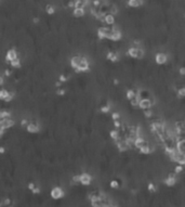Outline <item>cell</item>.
<instances>
[{
	"label": "cell",
	"mask_w": 185,
	"mask_h": 207,
	"mask_svg": "<svg viewBox=\"0 0 185 207\" xmlns=\"http://www.w3.org/2000/svg\"><path fill=\"white\" fill-rule=\"evenodd\" d=\"M148 190H150V192H155L156 191V188H155V186H154L153 183H150V184H148Z\"/></svg>",
	"instance_id": "cell-29"
},
{
	"label": "cell",
	"mask_w": 185,
	"mask_h": 207,
	"mask_svg": "<svg viewBox=\"0 0 185 207\" xmlns=\"http://www.w3.org/2000/svg\"><path fill=\"white\" fill-rule=\"evenodd\" d=\"M72 14L75 17H82L85 15V9H74Z\"/></svg>",
	"instance_id": "cell-15"
},
{
	"label": "cell",
	"mask_w": 185,
	"mask_h": 207,
	"mask_svg": "<svg viewBox=\"0 0 185 207\" xmlns=\"http://www.w3.org/2000/svg\"><path fill=\"white\" fill-rule=\"evenodd\" d=\"M64 195H65L64 190L61 187H54L51 191H50V196L53 199H61L64 197Z\"/></svg>",
	"instance_id": "cell-1"
},
{
	"label": "cell",
	"mask_w": 185,
	"mask_h": 207,
	"mask_svg": "<svg viewBox=\"0 0 185 207\" xmlns=\"http://www.w3.org/2000/svg\"><path fill=\"white\" fill-rule=\"evenodd\" d=\"M32 22H34V23H38V22H39V19H38V17H35V19H32Z\"/></svg>",
	"instance_id": "cell-35"
},
{
	"label": "cell",
	"mask_w": 185,
	"mask_h": 207,
	"mask_svg": "<svg viewBox=\"0 0 185 207\" xmlns=\"http://www.w3.org/2000/svg\"><path fill=\"white\" fill-rule=\"evenodd\" d=\"M5 130L3 129V128H2V126H1V125H0V137H1V136H2L3 133H5Z\"/></svg>",
	"instance_id": "cell-32"
},
{
	"label": "cell",
	"mask_w": 185,
	"mask_h": 207,
	"mask_svg": "<svg viewBox=\"0 0 185 207\" xmlns=\"http://www.w3.org/2000/svg\"><path fill=\"white\" fill-rule=\"evenodd\" d=\"M0 125L2 126V128L5 130L10 129L15 125V121L12 118H5V119H0Z\"/></svg>",
	"instance_id": "cell-5"
},
{
	"label": "cell",
	"mask_w": 185,
	"mask_h": 207,
	"mask_svg": "<svg viewBox=\"0 0 185 207\" xmlns=\"http://www.w3.org/2000/svg\"><path fill=\"white\" fill-rule=\"evenodd\" d=\"M26 131L29 133H38L40 131V126L37 121H29V124L26 127Z\"/></svg>",
	"instance_id": "cell-3"
},
{
	"label": "cell",
	"mask_w": 185,
	"mask_h": 207,
	"mask_svg": "<svg viewBox=\"0 0 185 207\" xmlns=\"http://www.w3.org/2000/svg\"><path fill=\"white\" fill-rule=\"evenodd\" d=\"M17 58H19V53L16 51V49L11 48V49H9L8 51H7V53H5V62L9 64V63L14 61V60H16Z\"/></svg>",
	"instance_id": "cell-2"
},
{
	"label": "cell",
	"mask_w": 185,
	"mask_h": 207,
	"mask_svg": "<svg viewBox=\"0 0 185 207\" xmlns=\"http://www.w3.org/2000/svg\"><path fill=\"white\" fill-rule=\"evenodd\" d=\"M46 12L49 15H52V14L55 13V7L53 5H46Z\"/></svg>",
	"instance_id": "cell-17"
},
{
	"label": "cell",
	"mask_w": 185,
	"mask_h": 207,
	"mask_svg": "<svg viewBox=\"0 0 185 207\" xmlns=\"http://www.w3.org/2000/svg\"><path fill=\"white\" fill-rule=\"evenodd\" d=\"M0 207H5V206H3V202H2V199H0Z\"/></svg>",
	"instance_id": "cell-36"
},
{
	"label": "cell",
	"mask_w": 185,
	"mask_h": 207,
	"mask_svg": "<svg viewBox=\"0 0 185 207\" xmlns=\"http://www.w3.org/2000/svg\"><path fill=\"white\" fill-rule=\"evenodd\" d=\"M9 93H10V91L7 90V89H5V88L0 89V100H1V101H5L7 98H8Z\"/></svg>",
	"instance_id": "cell-13"
},
{
	"label": "cell",
	"mask_w": 185,
	"mask_h": 207,
	"mask_svg": "<svg viewBox=\"0 0 185 207\" xmlns=\"http://www.w3.org/2000/svg\"><path fill=\"white\" fill-rule=\"evenodd\" d=\"M144 115L146 116V117L150 116V115H152V111H150V110H145L144 111Z\"/></svg>",
	"instance_id": "cell-30"
},
{
	"label": "cell",
	"mask_w": 185,
	"mask_h": 207,
	"mask_svg": "<svg viewBox=\"0 0 185 207\" xmlns=\"http://www.w3.org/2000/svg\"><path fill=\"white\" fill-rule=\"evenodd\" d=\"M14 97H15V93H14L13 91H10V93H9L8 98H7V100H5V102H11V101L14 99Z\"/></svg>",
	"instance_id": "cell-20"
},
{
	"label": "cell",
	"mask_w": 185,
	"mask_h": 207,
	"mask_svg": "<svg viewBox=\"0 0 185 207\" xmlns=\"http://www.w3.org/2000/svg\"><path fill=\"white\" fill-rule=\"evenodd\" d=\"M110 188L117 189V188H118V182H117L116 180H113L112 182H110Z\"/></svg>",
	"instance_id": "cell-27"
},
{
	"label": "cell",
	"mask_w": 185,
	"mask_h": 207,
	"mask_svg": "<svg viewBox=\"0 0 185 207\" xmlns=\"http://www.w3.org/2000/svg\"><path fill=\"white\" fill-rule=\"evenodd\" d=\"M175 183V177L174 176L170 175L169 177L166 179V184H168V186H173Z\"/></svg>",
	"instance_id": "cell-19"
},
{
	"label": "cell",
	"mask_w": 185,
	"mask_h": 207,
	"mask_svg": "<svg viewBox=\"0 0 185 207\" xmlns=\"http://www.w3.org/2000/svg\"><path fill=\"white\" fill-rule=\"evenodd\" d=\"M175 174H181L182 172V170H183V166L182 165H177V167H175Z\"/></svg>",
	"instance_id": "cell-26"
},
{
	"label": "cell",
	"mask_w": 185,
	"mask_h": 207,
	"mask_svg": "<svg viewBox=\"0 0 185 207\" xmlns=\"http://www.w3.org/2000/svg\"><path fill=\"white\" fill-rule=\"evenodd\" d=\"M3 75L7 76V77H10V76L12 75V68H7V70L5 71V73H3Z\"/></svg>",
	"instance_id": "cell-25"
},
{
	"label": "cell",
	"mask_w": 185,
	"mask_h": 207,
	"mask_svg": "<svg viewBox=\"0 0 185 207\" xmlns=\"http://www.w3.org/2000/svg\"><path fill=\"white\" fill-rule=\"evenodd\" d=\"M177 94H179L180 97H185V87H182V88L179 89V91H177Z\"/></svg>",
	"instance_id": "cell-24"
},
{
	"label": "cell",
	"mask_w": 185,
	"mask_h": 207,
	"mask_svg": "<svg viewBox=\"0 0 185 207\" xmlns=\"http://www.w3.org/2000/svg\"><path fill=\"white\" fill-rule=\"evenodd\" d=\"M103 22L104 23H106V25H113L115 24V16H114V14H106V15H104V20H103Z\"/></svg>",
	"instance_id": "cell-10"
},
{
	"label": "cell",
	"mask_w": 185,
	"mask_h": 207,
	"mask_svg": "<svg viewBox=\"0 0 185 207\" xmlns=\"http://www.w3.org/2000/svg\"><path fill=\"white\" fill-rule=\"evenodd\" d=\"M141 5H142L141 0H128V5L131 8H137Z\"/></svg>",
	"instance_id": "cell-14"
},
{
	"label": "cell",
	"mask_w": 185,
	"mask_h": 207,
	"mask_svg": "<svg viewBox=\"0 0 185 207\" xmlns=\"http://www.w3.org/2000/svg\"><path fill=\"white\" fill-rule=\"evenodd\" d=\"M5 118H11V112L7 110H1L0 111V119Z\"/></svg>",
	"instance_id": "cell-16"
},
{
	"label": "cell",
	"mask_w": 185,
	"mask_h": 207,
	"mask_svg": "<svg viewBox=\"0 0 185 207\" xmlns=\"http://www.w3.org/2000/svg\"><path fill=\"white\" fill-rule=\"evenodd\" d=\"M3 83H5V78H3L2 76H0V86H2Z\"/></svg>",
	"instance_id": "cell-34"
},
{
	"label": "cell",
	"mask_w": 185,
	"mask_h": 207,
	"mask_svg": "<svg viewBox=\"0 0 185 207\" xmlns=\"http://www.w3.org/2000/svg\"><path fill=\"white\" fill-rule=\"evenodd\" d=\"M80 183L83 186H88L91 183V176L89 174H81L80 175Z\"/></svg>",
	"instance_id": "cell-8"
},
{
	"label": "cell",
	"mask_w": 185,
	"mask_h": 207,
	"mask_svg": "<svg viewBox=\"0 0 185 207\" xmlns=\"http://www.w3.org/2000/svg\"><path fill=\"white\" fill-rule=\"evenodd\" d=\"M29 124V121L28 119H26V118H23L21 121V126L23 127V128H26L27 127V125Z\"/></svg>",
	"instance_id": "cell-22"
},
{
	"label": "cell",
	"mask_w": 185,
	"mask_h": 207,
	"mask_svg": "<svg viewBox=\"0 0 185 207\" xmlns=\"http://www.w3.org/2000/svg\"><path fill=\"white\" fill-rule=\"evenodd\" d=\"M2 202H3V206L5 207H11L13 205V202H12V199H11L10 197H5V199H2Z\"/></svg>",
	"instance_id": "cell-18"
},
{
	"label": "cell",
	"mask_w": 185,
	"mask_h": 207,
	"mask_svg": "<svg viewBox=\"0 0 185 207\" xmlns=\"http://www.w3.org/2000/svg\"><path fill=\"white\" fill-rule=\"evenodd\" d=\"M129 55L134 59H141L143 57V51L137 47H132V48L129 49Z\"/></svg>",
	"instance_id": "cell-4"
},
{
	"label": "cell",
	"mask_w": 185,
	"mask_h": 207,
	"mask_svg": "<svg viewBox=\"0 0 185 207\" xmlns=\"http://www.w3.org/2000/svg\"><path fill=\"white\" fill-rule=\"evenodd\" d=\"M101 111H102L103 113H107L108 111H109V106H108V105H104V106H102Z\"/></svg>",
	"instance_id": "cell-28"
},
{
	"label": "cell",
	"mask_w": 185,
	"mask_h": 207,
	"mask_svg": "<svg viewBox=\"0 0 185 207\" xmlns=\"http://www.w3.org/2000/svg\"><path fill=\"white\" fill-rule=\"evenodd\" d=\"M65 92H66V90H65V89H63L62 87L57 88V96H64Z\"/></svg>",
	"instance_id": "cell-23"
},
{
	"label": "cell",
	"mask_w": 185,
	"mask_h": 207,
	"mask_svg": "<svg viewBox=\"0 0 185 207\" xmlns=\"http://www.w3.org/2000/svg\"><path fill=\"white\" fill-rule=\"evenodd\" d=\"M180 74H181V75H185V67H181L180 68Z\"/></svg>",
	"instance_id": "cell-33"
},
{
	"label": "cell",
	"mask_w": 185,
	"mask_h": 207,
	"mask_svg": "<svg viewBox=\"0 0 185 207\" xmlns=\"http://www.w3.org/2000/svg\"><path fill=\"white\" fill-rule=\"evenodd\" d=\"M27 189H28L32 194H40V192H41L40 187L38 186L36 182H32H32H28V184H27Z\"/></svg>",
	"instance_id": "cell-6"
},
{
	"label": "cell",
	"mask_w": 185,
	"mask_h": 207,
	"mask_svg": "<svg viewBox=\"0 0 185 207\" xmlns=\"http://www.w3.org/2000/svg\"><path fill=\"white\" fill-rule=\"evenodd\" d=\"M9 65L11 66V68L17 70V68L22 67V62H21V60H20V58H17L16 60H14V61H12V62L9 63Z\"/></svg>",
	"instance_id": "cell-12"
},
{
	"label": "cell",
	"mask_w": 185,
	"mask_h": 207,
	"mask_svg": "<svg viewBox=\"0 0 185 207\" xmlns=\"http://www.w3.org/2000/svg\"><path fill=\"white\" fill-rule=\"evenodd\" d=\"M68 80V77H67L66 75H64V74H62V75L59 76V81H61L62 83H65V81Z\"/></svg>",
	"instance_id": "cell-21"
},
{
	"label": "cell",
	"mask_w": 185,
	"mask_h": 207,
	"mask_svg": "<svg viewBox=\"0 0 185 207\" xmlns=\"http://www.w3.org/2000/svg\"><path fill=\"white\" fill-rule=\"evenodd\" d=\"M150 105H152V102H150V100L147 99V98H143V99L140 100L139 108H142L143 111H145V110H150Z\"/></svg>",
	"instance_id": "cell-7"
},
{
	"label": "cell",
	"mask_w": 185,
	"mask_h": 207,
	"mask_svg": "<svg viewBox=\"0 0 185 207\" xmlns=\"http://www.w3.org/2000/svg\"><path fill=\"white\" fill-rule=\"evenodd\" d=\"M87 5H88V0H75L74 9H85Z\"/></svg>",
	"instance_id": "cell-11"
},
{
	"label": "cell",
	"mask_w": 185,
	"mask_h": 207,
	"mask_svg": "<svg viewBox=\"0 0 185 207\" xmlns=\"http://www.w3.org/2000/svg\"><path fill=\"white\" fill-rule=\"evenodd\" d=\"M5 152H7V149H5V146H2V145H1V146H0V154H5Z\"/></svg>",
	"instance_id": "cell-31"
},
{
	"label": "cell",
	"mask_w": 185,
	"mask_h": 207,
	"mask_svg": "<svg viewBox=\"0 0 185 207\" xmlns=\"http://www.w3.org/2000/svg\"><path fill=\"white\" fill-rule=\"evenodd\" d=\"M167 60H168V58H167L166 54L162 53V52L156 54V62L158 63V64H165V63L167 62Z\"/></svg>",
	"instance_id": "cell-9"
}]
</instances>
